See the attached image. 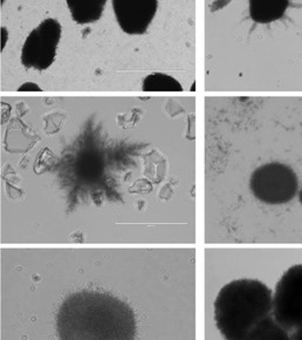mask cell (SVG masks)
I'll use <instances>...</instances> for the list:
<instances>
[{"label": "cell", "mask_w": 302, "mask_h": 340, "mask_svg": "<svg viewBox=\"0 0 302 340\" xmlns=\"http://www.w3.org/2000/svg\"><path fill=\"white\" fill-rule=\"evenodd\" d=\"M294 339H302V326H300L299 329L295 331V333L293 334Z\"/></svg>", "instance_id": "12"}, {"label": "cell", "mask_w": 302, "mask_h": 340, "mask_svg": "<svg viewBox=\"0 0 302 340\" xmlns=\"http://www.w3.org/2000/svg\"><path fill=\"white\" fill-rule=\"evenodd\" d=\"M273 315L287 332L302 326V264L289 268L277 282L273 293Z\"/></svg>", "instance_id": "4"}, {"label": "cell", "mask_w": 302, "mask_h": 340, "mask_svg": "<svg viewBox=\"0 0 302 340\" xmlns=\"http://www.w3.org/2000/svg\"><path fill=\"white\" fill-rule=\"evenodd\" d=\"M143 91L145 92H182L183 87L179 81L174 76L164 73H154L145 76L142 83Z\"/></svg>", "instance_id": "9"}, {"label": "cell", "mask_w": 302, "mask_h": 340, "mask_svg": "<svg viewBox=\"0 0 302 340\" xmlns=\"http://www.w3.org/2000/svg\"><path fill=\"white\" fill-rule=\"evenodd\" d=\"M250 187L255 198L267 204H284L292 201L299 190L296 174L288 165L272 162L252 174Z\"/></svg>", "instance_id": "3"}, {"label": "cell", "mask_w": 302, "mask_h": 340, "mask_svg": "<svg viewBox=\"0 0 302 340\" xmlns=\"http://www.w3.org/2000/svg\"><path fill=\"white\" fill-rule=\"evenodd\" d=\"M61 36L58 20L48 18L28 34L21 48V62L26 68L47 70L54 62Z\"/></svg>", "instance_id": "5"}, {"label": "cell", "mask_w": 302, "mask_h": 340, "mask_svg": "<svg viewBox=\"0 0 302 340\" xmlns=\"http://www.w3.org/2000/svg\"><path fill=\"white\" fill-rule=\"evenodd\" d=\"M299 201H300V203L302 204V188H301L300 193H299Z\"/></svg>", "instance_id": "13"}, {"label": "cell", "mask_w": 302, "mask_h": 340, "mask_svg": "<svg viewBox=\"0 0 302 340\" xmlns=\"http://www.w3.org/2000/svg\"><path fill=\"white\" fill-rule=\"evenodd\" d=\"M288 5V2H251L250 15L256 23H272L283 17Z\"/></svg>", "instance_id": "7"}, {"label": "cell", "mask_w": 302, "mask_h": 340, "mask_svg": "<svg viewBox=\"0 0 302 340\" xmlns=\"http://www.w3.org/2000/svg\"><path fill=\"white\" fill-rule=\"evenodd\" d=\"M61 339L129 340L136 337V318L125 302L96 291L73 293L56 314Z\"/></svg>", "instance_id": "1"}, {"label": "cell", "mask_w": 302, "mask_h": 340, "mask_svg": "<svg viewBox=\"0 0 302 340\" xmlns=\"http://www.w3.org/2000/svg\"><path fill=\"white\" fill-rule=\"evenodd\" d=\"M113 7L125 33L142 34L156 14L157 2H113Z\"/></svg>", "instance_id": "6"}, {"label": "cell", "mask_w": 302, "mask_h": 340, "mask_svg": "<svg viewBox=\"0 0 302 340\" xmlns=\"http://www.w3.org/2000/svg\"><path fill=\"white\" fill-rule=\"evenodd\" d=\"M273 314V292L256 279L227 283L214 301V321L219 333L228 340L251 339L258 326Z\"/></svg>", "instance_id": "2"}, {"label": "cell", "mask_w": 302, "mask_h": 340, "mask_svg": "<svg viewBox=\"0 0 302 340\" xmlns=\"http://www.w3.org/2000/svg\"><path fill=\"white\" fill-rule=\"evenodd\" d=\"M19 92H41V88L36 83L26 82L21 87H19Z\"/></svg>", "instance_id": "11"}, {"label": "cell", "mask_w": 302, "mask_h": 340, "mask_svg": "<svg viewBox=\"0 0 302 340\" xmlns=\"http://www.w3.org/2000/svg\"><path fill=\"white\" fill-rule=\"evenodd\" d=\"M288 332L275 321L274 315H269L267 319L260 324L251 339H288Z\"/></svg>", "instance_id": "10"}, {"label": "cell", "mask_w": 302, "mask_h": 340, "mask_svg": "<svg viewBox=\"0 0 302 340\" xmlns=\"http://www.w3.org/2000/svg\"><path fill=\"white\" fill-rule=\"evenodd\" d=\"M104 2H67L73 19L79 24L96 22L104 9Z\"/></svg>", "instance_id": "8"}]
</instances>
